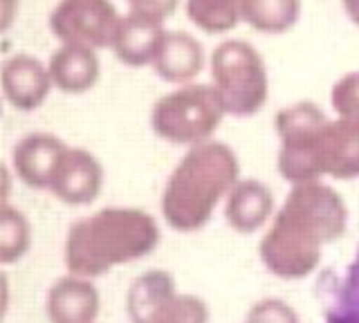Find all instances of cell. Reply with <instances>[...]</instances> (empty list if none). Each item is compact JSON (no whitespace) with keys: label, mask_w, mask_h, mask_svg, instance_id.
<instances>
[{"label":"cell","mask_w":359,"mask_h":323,"mask_svg":"<svg viewBox=\"0 0 359 323\" xmlns=\"http://www.w3.org/2000/svg\"><path fill=\"white\" fill-rule=\"evenodd\" d=\"M348 227V207L321 180L292 184L269 229L258 242L265 270L283 281H301L321 263L325 245L339 240Z\"/></svg>","instance_id":"1"},{"label":"cell","mask_w":359,"mask_h":323,"mask_svg":"<svg viewBox=\"0 0 359 323\" xmlns=\"http://www.w3.org/2000/svg\"><path fill=\"white\" fill-rule=\"evenodd\" d=\"M162 240L157 220L135 207H106L67 229L63 261L70 274L99 278L151 256Z\"/></svg>","instance_id":"2"},{"label":"cell","mask_w":359,"mask_h":323,"mask_svg":"<svg viewBox=\"0 0 359 323\" xmlns=\"http://www.w3.org/2000/svg\"><path fill=\"white\" fill-rule=\"evenodd\" d=\"M238 182V155L227 144L216 139L198 144L187 151L164 184L160 200L164 222L180 233L200 231Z\"/></svg>","instance_id":"3"},{"label":"cell","mask_w":359,"mask_h":323,"mask_svg":"<svg viewBox=\"0 0 359 323\" xmlns=\"http://www.w3.org/2000/svg\"><path fill=\"white\" fill-rule=\"evenodd\" d=\"M227 110L211 83H187L162 95L151 110V128L160 139L194 149L211 142Z\"/></svg>","instance_id":"4"},{"label":"cell","mask_w":359,"mask_h":323,"mask_svg":"<svg viewBox=\"0 0 359 323\" xmlns=\"http://www.w3.org/2000/svg\"><path fill=\"white\" fill-rule=\"evenodd\" d=\"M211 85L227 115L254 117L263 110L269 95V76L263 57L252 43L241 39L222 41L209 59Z\"/></svg>","instance_id":"5"},{"label":"cell","mask_w":359,"mask_h":323,"mask_svg":"<svg viewBox=\"0 0 359 323\" xmlns=\"http://www.w3.org/2000/svg\"><path fill=\"white\" fill-rule=\"evenodd\" d=\"M278 173L290 184L317 182L323 173V144L330 117L314 102L285 106L276 115Z\"/></svg>","instance_id":"6"},{"label":"cell","mask_w":359,"mask_h":323,"mask_svg":"<svg viewBox=\"0 0 359 323\" xmlns=\"http://www.w3.org/2000/svg\"><path fill=\"white\" fill-rule=\"evenodd\" d=\"M130 323H209L205 298L177 292L175 276L166 270H149L130 283L126 292Z\"/></svg>","instance_id":"7"},{"label":"cell","mask_w":359,"mask_h":323,"mask_svg":"<svg viewBox=\"0 0 359 323\" xmlns=\"http://www.w3.org/2000/svg\"><path fill=\"white\" fill-rule=\"evenodd\" d=\"M121 16L112 0H59L50 14V32L61 46L112 48Z\"/></svg>","instance_id":"8"},{"label":"cell","mask_w":359,"mask_h":323,"mask_svg":"<svg viewBox=\"0 0 359 323\" xmlns=\"http://www.w3.org/2000/svg\"><path fill=\"white\" fill-rule=\"evenodd\" d=\"M104 188V166L86 149L67 146L48 191L67 207L93 205Z\"/></svg>","instance_id":"9"},{"label":"cell","mask_w":359,"mask_h":323,"mask_svg":"<svg viewBox=\"0 0 359 323\" xmlns=\"http://www.w3.org/2000/svg\"><path fill=\"white\" fill-rule=\"evenodd\" d=\"M0 85L3 95L11 108L20 113L39 110L52 92V76L48 65L41 63L36 57L27 52H20L9 57L0 70Z\"/></svg>","instance_id":"10"},{"label":"cell","mask_w":359,"mask_h":323,"mask_svg":"<svg viewBox=\"0 0 359 323\" xmlns=\"http://www.w3.org/2000/svg\"><path fill=\"white\" fill-rule=\"evenodd\" d=\"M65 149V142L50 132H32L22 137L11 153V166H14L16 177L29 188L48 191Z\"/></svg>","instance_id":"11"},{"label":"cell","mask_w":359,"mask_h":323,"mask_svg":"<svg viewBox=\"0 0 359 323\" xmlns=\"http://www.w3.org/2000/svg\"><path fill=\"white\" fill-rule=\"evenodd\" d=\"M50 323H95L101 312V296L93 278L67 274L59 278L45 298Z\"/></svg>","instance_id":"12"},{"label":"cell","mask_w":359,"mask_h":323,"mask_svg":"<svg viewBox=\"0 0 359 323\" xmlns=\"http://www.w3.org/2000/svg\"><path fill=\"white\" fill-rule=\"evenodd\" d=\"M274 193L265 182L250 177L241 180L231 188V193L224 200V220L227 225L250 236V233L261 231L274 218Z\"/></svg>","instance_id":"13"},{"label":"cell","mask_w":359,"mask_h":323,"mask_svg":"<svg viewBox=\"0 0 359 323\" xmlns=\"http://www.w3.org/2000/svg\"><path fill=\"white\" fill-rule=\"evenodd\" d=\"M205 68V48L189 32H164L153 59V70L162 81L173 85L194 83Z\"/></svg>","instance_id":"14"},{"label":"cell","mask_w":359,"mask_h":323,"mask_svg":"<svg viewBox=\"0 0 359 323\" xmlns=\"http://www.w3.org/2000/svg\"><path fill=\"white\" fill-rule=\"evenodd\" d=\"M52 83L63 95L90 92L99 81L101 63L97 50L83 46H61L48 61Z\"/></svg>","instance_id":"15"},{"label":"cell","mask_w":359,"mask_h":323,"mask_svg":"<svg viewBox=\"0 0 359 323\" xmlns=\"http://www.w3.org/2000/svg\"><path fill=\"white\" fill-rule=\"evenodd\" d=\"M323 173L334 180L359 177V117H334L325 130Z\"/></svg>","instance_id":"16"},{"label":"cell","mask_w":359,"mask_h":323,"mask_svg":"<svg viewBox=\"0 0 359 323\" xmlns=\"http://www.w3.org/2000/svg\"><path fill=\"white\" fill-rule=\"evenodd\" d=\"M164 23L144 18L137 14L121 16V23L117 29L115 43H112V52L115 57L128 65V68H144V65H153V59L160 48V41L164 36Z\"/></svg>","instance_id":"17"},{"label":"cell","mask_w":359,"mask_h":323,"mask_svg":"<svg viewBox=\"0 0 359 323\" xmlns=\"http://www.w3.org/2000/svg\"><path fill=\"white\" fill-rule=\"evenodd\" d=\"M301 0H245L243 20L263 34H283L297 25Z\"/></svg>","instance_id":"18"},{"label":"cell","mask_w":359,"mask_h":323,"mask_svg":"<svg viewBox=\"0 0 359 323\" xmlns=\"http://www.w3.org/2000/svg\"><path fill=\"white\" fill-rule=\"evenodd\" d=\"M245 0H187V16L205 34H227L243 23Z\"/></svg>","instance_id":"19"},{"label":"cell","mask_w":359,"mask_h":323,"mask_svg":"<svg viewBox=\"0 0 359 323\" xmlns=\"http://www.w3.org/2000/svg\"><path fill=\"white\" fill-rule=\"evenodd\" d=\"M325 323H359V247L323 310Z\"/></svg>","instance_id":"20"},{"label":"cell","mask_w":359,"mask_h":323,"mask_svg":"<svg viewBox=\"0 0 359 323\" xmlns=\"http://www.w3.org/2000/svg\"><path fill=\"white\" fill-rule=\"evenodd\" d=\"M32 247V225L20 209L3 202L0 209V263L14 265L27 256Z\"/></svg>","instance_id":"21"},{"label":"cell","mask_w":359,"mask_h":323,"mask_svg":"<svg viewBox=\"0 0 359 323\" xmlns=\"http://www.w3.org/2000/svg\"><path fill=\"white\" fill-rule=\"evenodd\" d=\"M243 323H301L297 310L283 298H261L247 310Z\"/></svg>","instance_id":"22"},{"label":"cell","mask_w":359,"mask_h":323,"mask_svg":"<svg viewBox=\"0 0 359 323\" xmlns=\"http://www.w3.org/2000/svg\"><path fill=\"white\" fill-rule=\"evenodd\" d=\"M330 104L337 117H359V72L346 74L332 85Z\"/></svg>","instance_id":"23"},{"label":"cell","mask_w":359,"mask_h":323,"mask_svg":"<svg viewBox=\"0 0 359 323\" xmlns=\"http://www.w3.org/2000/svg\"><path fill=\"white\" fill-rule=\"evenodd\" d=\"M128 3V14H137L144 18L164 23L166 18L175 14L180 0H126Z\"/></svg>","instance_id":"24"},{"label":"cell","mask_w":359,"mask_h":323,"mask_svg":"<svg viewBox=\"0 0 359 323\" xmlns=\"http://www.w3.org/2000/svg\"><path fill=\"white\" fill-rule=\"evenodd\" d=\"M341 5L346 9L348 18H351L353 23L359 27V0H341Z\"/></svg>","instance_id":"25"},{"label":"cell","mask_w":359,"mask_h":323,"mask_svg":"<svg viewBox=\"0 0 359 323\" xmlns=\"http://www.w3.org/2000/svg\"><path fill=\"white\" fill-rule=\"evenodd\" d=\"M14 3L16 0H3V29H7L11 25V20H14V12H11Z\"/></svg>","instance_id":"26"}]
</instances>
